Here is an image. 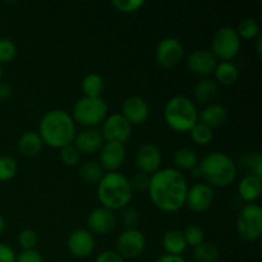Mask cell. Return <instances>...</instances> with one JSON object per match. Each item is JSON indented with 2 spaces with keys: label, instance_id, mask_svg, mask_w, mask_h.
Instances as JSON below:
<instances>
[{
  "label": "cell",
  "instance_id": "obj_1",
  "mask_svg": "<svg viewBox=\"0 0 262 262\" xmlns=\"http://www.w3.org/2000/svg\"><path fill=\"white\" fill-rule=\"evenodd\" d=\"M188 183L183 174L174 168L160 169L150 176L148 194L156 209L163 212H177L186 204Z\"/></svg>",
  "mask_w": 262,
  "mask_h": 262
},
{
  "label": "cell",
  "instance_id": "obj_2",
  "mask_svg": "<svg viewBox=\"0 0 262 262\" xmlns=\"http://www.w3.org/2000/svg\"><path fill=\"white\" fill-rule=\"evenodd\" d=\"M37 133L43 145L60 150L73 143L77 135L76 123L66 110L54 109L41 118Z\"/></svg>",
  "mask_w": 262,
  "mask_h": 262
},
{
  "label": "cell",
  "instance_id": "obj_3",
  "mask_svg": "<svg viewBox=\"0 0 262 262\" xmlns=\"http://www.w3.org/2000/svg\"><path fill=\"white\" fill-rule=\"evenodd\" d=\"M133 191L129 179L119 171L105 173L97 183V199L102 207L110 211H120L130 205Z\"/></svg>",
  "mask_w": 262,
  "mask_h": 262
},
{
  "label": "cell",
  "instance_id": "obj_4",
  "mask_svg": "<svg viewBox=\"0 0 262 262\" xmlns=\"http://www.w3.org/2000/svg\"><path fill=\"white\" fill-rule=\"evenodd\" d=\"M201 178L210 187L227 188L234 183L237 178V165L229 155L214 151L205 156L199 164Z\"/></svg>",
  "mask_w": 262,
  "mask_h": 262
},
{
  "label": "cell",
  "instance_id": "obj_5",
  "mask_svg": "<svg viewBox=\"0 0 262 262\" xmlns=\"http://www.w3.org/2000/svg\"><path fill=\"white\" fill-rule=\"evenodd\" d=\"M164 120L174 132H189L199 123V110L188 97L174 96L164 107Z\"/></svg>",
  "mask_w": 262,
  "mask_h": 262
},
{
  "label": "cell",
  "instance_id": "obj_6",
  "mask_svg": "<svg viewBox=\"0 0 262 262\" xmlns=\"http://www.w3.org/2000/svg\"><path fill=\"white\" fill-rule=\"evenodd\" d=\"M107 107L106 101L102 97H81L77 100L72 110V118L76 124L82 127L92 128L94 129L97 125L102 124L106 119Z\"/></svg>",
  "mask_w": 262,
  "mask_h": 262
},
{
  "label": "cell",
  "instance_id": "obj_7",
  "mask_svg": "<svg viewBox=\"0 0 262 262\" xmlns=\"http://www.w3.org/2000/svg\"><path fill=\"white\" fill-rule=\"evenodd\" d=\"M238 235L247 242L258 241L262 235V209L257 204H246L235 222Z\"/></svg>",
  "mask_w": 262,
  "mask_h": 262
},
{
  "label": "cell",
  "instance_id": "obj_8",
  "mask_svg": "<svg viewBox=\"0 0 262 262\" xmlns=\"http://www.w3.org/2000/svg\"><path fill=\"white\" fill-rule=\"evenodd\" d=\"M242 40L238 36L235 28L230 26L220 27L214 33L211 40V53L216 60L232 61L239 54Z\"/></svg>",
  "mask_w": 262,
  "mask_h": 262
},
{
  "label": "cell",
  "instance_id": "obj_9",
  "mask_svg": "<svg viewBox=\"0 0 262 262\" xmlns=\"http://www.w3.org/2000/svg\"><path fill=\"white\" fill-rule=\"evenodd\" d=\"M146 248V237L137 228L124 229L117 238L115 251L124 260H133L140 257Z\"/></svg>",
  "mask_w": 262,
  "mask_h": 262
},
{
  "label": "cell",
  "instance_id": "obj_10",
  "mask_svg": "<svg viewBox=\"0 0 262 262\" xmlns=\"http://www.w3.org/2000/svg\"><path fill=\"white\" fill-rule=\"evenodd\" d=\"M184 56L183 43L177 37H165L158 43L155 50L156 61L165 69L178 66Z\"/></svg>",
  "mask_w": 262,
  "mask_h": 262
},
{
  "label": "cell",
  "instance_id": "obj_11",
  "mask_svg": "<svg viewBox=\"0 0 262 262\" xmlns=\"http://www.w3.org/2000/svg\"><path fill=\"white\" fill-rule=\"evenodd\" d=\"M101 136L105 142H118L124 145L130 137L132 125L123 118L122 114L107 115L102 123Z\"/></svg>",
  "mask_w": 262,
  "mask_h": 262
},
{
  "label": "cell",
  "instance_id": "obj_12",
  "mask_svg": "<svg viewBox=\"0 0 262 262\" xmlns=\"http://www.w3.org/2000/svg\"><path fill=\"white\" fill-rule=\"evenodd\" d=\"M163 154L158 146L152 143H143L136 152V165L141 173L152 176L161 169Z\"/></svg>",
  "mask_w": 262,
  "mask_h": 262
},
{
  "label": "cell",
  "instance_id": "obj_13",
  "mask_svg": "<svg viewBox=\"0 0 262 262\" xmlns=\"http://www.w3.org/2000/svg\"><path fill=\"white\" fill-rule=\"evenodd\" d=\"M214 202V189L206 183H196L188 187L186 196V206L191 211L201 214L207 211Z\"/></svg>",
  "mask_w": 262,
  "mask_h": 262
},
{
  "label": "cell",
  "instance_id": "obj_14",
  "mask_svg": "<svg viewBox=\"0 0 262 262\" xmlns=\"http://www.w3.org/2000/svg\"><path fill=\"white\" fill-rule=\"evenodd\" d=\"M125 161V146L118 142H104L99 151V164L104 171H118Z\"/></svg>",
  "mask_w": 262,
  "mask_h": 262
},
{
  "label": "cell",
  "instance_id": "obj_15",
  "mask_svg": "<svg viewBox=\"0 0 262 262\" xmlns=\"http://www.w3.org/2000/svg\"><path fill=\"white\" fill-rule=\"evenodd\" d=\"M187 68L191 73L196 74L199 77H204L207 78L209 76H211L215 71V67H216L217 60L212 53L206 49H199V50H194L187 56Z\"/></svg>",
  "mask_w": 262,
  "mask_h": 262
},
{
  "label": "cell",
  "instance_id": "obj_16",
  "mask_svg": "<svg viewBox=\"0 0 262 262\" xmlns=\"http://www.w3.org/2000/svg\"><path fill=\"white\" fill-rule=\"evenodd\" d=\"M67 247L72 256L77 258H86L95 250V237L89 229L73 230L67 241Z\"/></svg>",
  "mask_w": 262,
  "mask_h": 262
},
{
  "label": "cell",
  "instance_id": "obj_17",
  "mask_svg": "<svg viewBox=\"0 0 262 262\" xmlns=\"http://www.w3.org/2000/svg\"><path fill=\"white\" fill-rule=\"evenodd\" d=\"M120 114L130 125H141L147 122L150 117V106L142 97L130 96L123 102Z\"/></svg>",
  "mask_w": 262,
  "mask_h": 262
},
{
  "label": "cell",
  "instance_id": "obj_18",
  "mask_svg": "<svg viewBox=\"0 0 262 262\" xmlns=\"http://www.w3.org/2000/svg\"><path fill=\"white\" fill-rule=\"evenodd\" d=\"M87 225L92 234H109L117 227V216H115L114 211H110V210L100 206L90 212L89 217H87Z\"/></svg>",
  "mask_w": 262,
  "mask_h": 262
},
{
  "label": "cell",
  "instance_id": "obj_19",
  "mask_svg": "<svg viewBox=\"0 0 262 262\" xmlns=\"http://www.w3.org/2000/svg\"><path fill=\"white\" fill-rule=\"evenodd\" d=\"M104 142V138H102L101 133L99 130L87 128V129L77 133L76 137H74L73 145L78 150L79 154L94 155V154L99 152Z\"/></svg>",
  "mask_w": 262,
  "mask_h": 262
},
{
  "label": "cell",
  "instance_id": "obj_20",
  "mask_svg": "<svg viewBox=\"0 0 262 262\" xmlns=\"http://www.w3.org/2000/svg\"><path fill=\"white\" fill-rule=\"evenodd\" d=\"M227 119V109L220 104H209L202 109L201 113H199V122L210 127L212 130L223 127Z\"/></svg>",
  "mask_w": 262,
  "mask_h": 262
},
{
  "label": "cell",
  "instance_id": "obj_21",
  "mask_svg": "<svg viewBox=\"0 0 262 262\" xmlns=\"http://www.w3.org/2000/svg\"><path fill=\"white\" fill-rule=\"evenodd\" d=\"M262 193V179L255 176L243 177L238 184V194L246 204H256Z\"/></svg>",
  "mask_w": 262,
  "mask_h": 262
},
{
  "label": "cell",
  "instance_id": "obj_22",
  "mask_svg": "<svg viewBox=\"0 0 262 262\" xmlns=\"http://www.w3.org/2000/svg\"><path fill=\"white\" fill-rule=\"evenodd\" d=\"M18 150L22 154L23 156H27V158H33V156H37L41 152L43 147V142L41 140L40 135L37 132H33V130H27V132L23 133L22 136L18 140Z\"/></svg>",
  "mask_w": 262,
  "mask_h": 262
},
{
  "label": "cell",
  "instance_id": "obj_23",
  "mask_svg": "<svg viewBox=\"0 0 262 262\" xmlns=\"http://www.w3.org/2000/svg\"><path fill=\"white\" fill-rule=\"evenodd\" d=\"M163 248L166 252V255H173V256H182L187 250V243L184 239L183 232L181 230L171 229L168 230L165 234L163 235Z\"/></svg>",
  "mask_w": 262,
  "mask_h": 262
},
{
  "label": "cell",
  "instance_id": "obj_24",
  "mask_svg": "<svg viewBox=\"0 0 262 262\" xmlns=\"http://www.w3.org/2000/svg\"><path fill=\"white\" fill-rule=\"evenodd\" d=\"M212 74L215 76V81L222 86H232L238 81L239 69L233 61H220L216 64Z\"/></svg>",
  "mask_w": 262,
  "mask_h": 262
},
{
  "label": "cell",
  "instance_id": "obj_25",
  "mask_svg": "<svg viewBox=\"0 0 262 262\" xmlns=\"http://www.w3.org/2000/svg\"><path fill=\"white\" fill-rule=\"evenodd\" d=\"M173 164L177 170H189L197 168L200 164V158L197 155L196 151L191 150V148H178L177 151H174L173 154Z\"/></svg>",
  "mask_w": 262,
  "mask_h": 262
},
{
  "label": "cell",
  "instance_id": "obj_26",
  "mask_svg": "<svg viewBox=\"0 0 262 262\" xmlns=\"http://www.w3.org/2000/svg\"><path fill=\"white\" fill-rule=\"evenodd\" d=\"M194 99L201 104H209L216 97L217 84L214 79L204 78L197 82L193 89Z\"/></svg>",
  "mask_w": 262,
  "mask_h": 262
},
{
  "label": "cell",
  "instance_id": "obj_27",
  "mask_svg": "<svg viewBox=\"0 0 262 262\" xmlns=\"http://www.w3.org/2000/svg\"><path fill=\"white\" fill-rule=\"evenodd\" d=\"M81 89L86 97H101L105 90V81L100 74L89 73L82 79Z\"/></svg>",
  "mask_w": 262,
  "mask_h": 262
},
{
  "label": "cell",
  "instance_id": "obj_28",
  "mask_svg": "<svg viewBox=\"0 0 262 262\" xmlns=\"http://www.w3.org/2000/svg\"><path fill=\"white\" fill-rule=\"evenodd\" d=\"M105 171L97 161H84L79 166V177L83 182L89 184H97L104 177Z\"/></svg>",
  "mask_w": 262,
  "mask_h": 262
},
{
  "label": "cell",
  "instance_id": "obj_29",
  "mask_svg": "<svg viewBox=\"0 0 262 262\" xmlns=\"http://www.w3.org/2000/svg\"><path fill=\"white\" fill-rule=\"evenodd\" d=\"M193 257L197 262H217L220 250L214 243L204 242L193 248Z\"/></svg>",
  "mask_w": 262,
  "mask_h": 262
},
{
  "label": "cell",
  "instance_id": "obj_30",
  "mask_svg": "<svg viewBox=\"0 0 262 262\" xmlns=\"http://www.w3.org/2000/svg\"><path fill=\"white\" fill-rule=\"evenodd\" d=\"M235 31H237L241 40H242V38L243 40H255V38H257L258 35H261L258 22L250 17L243 18V19L238 23Z\"/></svg>",
  "mask_w": 262,
  "mask_h": 262
},
{
  "label": "cell",
  "instance_id": "obj_31",
  "mask_svg": "<svg viewBox=\"0 0 262 262\" xmlns=\"http://www.w3.org/2000/svg\"><path fill=\"white\" fill-rule=\"evenodd\" d=\"M189 133H191L192 141H193L196 145L200 146L209 145L212 141V138H214V130L200 122L189 130Z\"/></svg>",
  "mask_w": 262,
  "mask_h": 262
},
{
  "label": "cell",
  "instance_id": "obj_32",
  "mask_svg": "<svg viewBox=\"0 0 262 262\" xmlns=\"http://www.w3.org/2000/svg\"><path fill=\"white\" fill-rule=\"evenodd\" d=\"M18 164L10 156H0V182H8L17 176Z\"/></svg>",
  "mask_w": 262,
  "mask_h": 262
},
{
  "label": "cell",
  "instance_id": "obj_33",
  "mask_svg": "<svg viewBox=\"0 0 262 262\" xmlns=\"http://www.w3.org/2000/svg\"><path fill=\"white\" fill-rule=\"evenodd\" d=\"M17 55V46L9 38H0V66L10 63Z\"/></svg>",
  "mask_w": 262,
  "mask_h": 262
},
{
  "label": "cell",
  "instance_id": "obj_34",
  "mask_svg": "<svg viewBox=\"0 0 262 262\" xmlns=\"http://www.w3.org/2000/svg\"><path fill=\"white\" fill-rule=\"evenodd\" d=\"M184 239H186L187 246H191V247H197L199 245L205 242V233L197 225H191V227L187 228L183 232Z\"/></svg>",
  "mask_w": 262,
  "mask_h": 262
},
{
  "label": "cell",
  "instance_id": "obj_35",
  "mask_svg": "<svg viewBox=\"0 0 262 262\" xmlns=\"http://www.w3.org/2000/svg\"><path fill=\"white\" fill-rule=\"evenodd\" d=\"M138 220H140V212L137 211V209L130 205H128L127 207L120 210V222L124 225L125 229H132L137 225Z\"/></svg>",
  "mask_w": 262,
  "mask_h": 262
},
{
  "label": "cell",
  "instance_id": "obj_36",
  "mask_svg": "<svg viewBox=\"0 0 262 262\" xmlns=\"http://www.w3.org/2000/svg\"><path fill=\"white\" fill-rule=\"evenodd\" d=\"M112 4L118 12L129 14V13H135L140 10L145 5V2L143 0H114Z\"/></svg>",
  "mask_w": 262,
  "mask_h": 262
},
{
  "label": "cell",
  "instance_id": "obj_37",
  "mask_svg": "<svg viewBox=\"0 0 262 262\" xmlns=\"http://www.w3.org/2000/svg\"><path fill=\"white\" fill-rule=\"evenodd\" d=\"M38 237L37 233L32 229H23L18 235V243H19L22 251L26 250H35L37 246Z\"/></svg>",
  "mask_w": 262,
  "mask_h": 262
},
{
  "label": "cell",
  "instance_id": "obj_38",
  "mask_svg": "<svg viewBox=\"0 0 262 262\" xmlns=\"http://www.w3.org/2000/svg\"><path fill=\"white\" fill-rule=\"evenodd\" d=\"M243 161H245L246 166L250 170L251 176H255L262 179V158L260 152L250 154V155L243 159Z\"/></svg>",
  "mask_w": 262,
  "mask_h": 262
},
{
  "label": "cell",
  "instance_id": "obj_39",
  "mask_svg": "<svg viewBox=\"0 0 262 262\" xmlns=\"http://www.w3.org/2000/svg\"><path fill=\"white\" fill-rule=\"evenodd\" d=\"M60 160L68 166H76L81 160V154L78 152V150L72 143V145L60 148Z\"/></svg>",
  "mask_w": 262,
  "mask_h": 262
},
{
  "label": "cell",
  "instance_id": "obj_40",
  "mask_svg": "<svg viewBox=\"0 0 262 262\" xmlns=\"http://www.w3.org/2000/svg\"><path fill=\"white\" fill-rule=\"evenodd\" d=\"M148 183H150V176H147V174L145 173H141V171L133 174L129 179V186L130 188H132V191H147Z\"/></svg>",
  "mask_w": 262,
  "mask_h": 262
},
{
  "label": "cell",
  "instance_id": "obj_41",
  "mask_svg": "<svg viewBox=\"0 0 262 262\" xmlns=\"http://www.w3.org/2000/svg\"><path fill=\"white\" fill-rule=\"evenodd\" d=\"M15 262H45L41 253L36 250H26L22 251L19 255L15 257Z\"/></svg>",
  "mask_w": 262,
  "mask_h": 262
},
{
  "label": "cell",
  "instance_id": "obj_42",
  "mask_svg": "<svg viewBox=\"0 0 262 262\" xmlns=\"http://www.w3.org/2000/svg\"><path fill=\"white\" fill-rule=\"evenodd\" d=\"M95 262H125V260L117 251L106 250L99 253V256H97Z\"/></svg>",
  "mask_w": 262,
  "mask_h": 262
},
{
  "label": "cell",
  "instance_id": "obj_43",
  "mask_svg": "<svg viewBox=\"0 0 262 262\" xmlns=\"http://www.w3.org/2000/svg\"><path fill=\"white\" fill-rule=\"evenodd\" d=\"M15 257L17 255L12 247L0 243V262H15Z\"/></svg>",
  "mask_w": 262,
  "mask_h": 262
},
{
  "label": "cell",
  "instance_id": "obj_44",
  "mask_svg": "<svg viewBox=\"0 0 262 262\" xmlns=\"http://www.w3.org/2000/svg\"><path fill=\"white\" fill-rule=\"evenodd\" d=\"M154 262H187L182 256H173V255H163L156 258Z\"/></svg>",
  "mask_w": 262,
  "mask_h": 262
},
{
  "label": "cell",
  "instance_id": "obj_45",
  "mask_svg": "<svg viewBox=\"0 0 262 262\" xmlns=\"http://www.w3.org/2000/svg\"><path fill=\"white\" fill-rule=\"evenodd\" d=\"M12 95V89L9 84L0 83V100H5Z\"/></svg>",
  "mask_w": 262,
  "mask_h": 262
},
{
  "label": "cell",
  "instance_id": "obj_46",
  "mask_svg": "<svg viewBox=\"0 0 262 262\" xmlns=\"http://www.w3.org/2000/svg\"><path fill=\"white\" fill-rule=\"evenodd\" d=\"M262 51V35H258L257 38H256V53H257L258 56H261Z\"/></svg>",
  "mask_w": 262,
  "mask_h": 262
},
{
  "label": "cell",
  "instance_id": "obj_47",
  "mask_svg": "<svg viewBox=\"0 0 262 262\" xmlns=\"http://www.w3.org/2000/svg\"><path fill=\"white\" fill-rule=\"evenodd\" d=\"M5 228H7V223L3 216H0V235L5 232Z\"/></svg>",
  "mask_w": 262,
  "mask_h": 262
},
{
  "label": "cell",
  "instance_id": "obj_48",
  "mask_svg": "<svg viewBox=\"0 0 262 262\" xmlns=\"http://www.w3.org/2000/svg\"><path fill=\"white\" fill-rule=\"evenodd\" d=\"M191 173H192V177H193V178H201V173H200L199 166H197V168H194V169H192Z\"/></svg>",
  "mask_w": 262,
  "mask_h": 262
},
{
  "label": "cell",
  "instance_id": "obj_49",
  "mask_svg": "<svg viewBox=\"0 0 262 262\" xmlns=\"http://www.w3.org/2000/svg\"><path fill=\"white\" fill-rule=\"evenodd\" d=\"M2 76H3V71H2V66H0V79H2Z\"/></svg>",
  "mask_w": 262,
  "mask_h": 262
}]
</instances>
